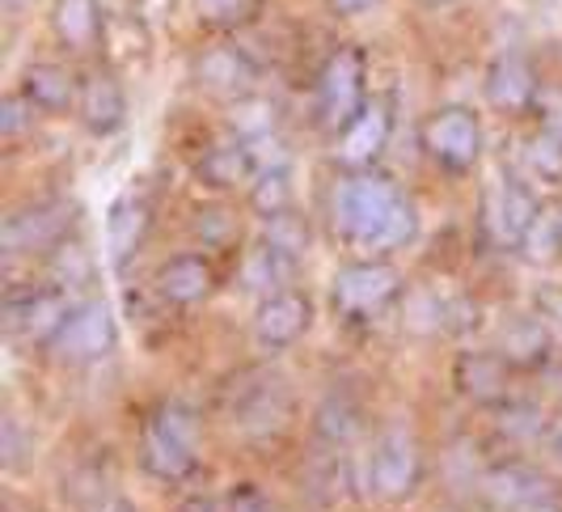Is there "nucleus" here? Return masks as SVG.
I'll return each mask as SVG.
<instances>
[{"label": "nucleus", "instance_id": "nucleus-3", "mask_svg": "<svg viewBox=\"0 0 562 512\" xmlns=\"http://www.w3.org/2000/svg\"><path fill=\"white\" fill-rule=\"evenodd\" d=\"M423 153L449 174H470L482 157V119L461 102H445L423 119Z\"/></svg>", "mask_w": 562, "mask_h": 512}, {"label": "nucleus", "instance_id": "nucleus-6", "mask_svg": "<svg viewBox=\"0 0 562 512\" xmlns=\"http://www.w3.org/2000/svg\"><path fill=\"white\" fill-rule=\"evenodd\" d=\"M368 491L376 496V500H411L423 483V454L419 445H415V436L411 432H385L376 445H372V457H368V475H364Z\"/></svg>", "mask_w": 562, "mask_h": 512}, {"label": "nucleus", "instance_id": "nucleus-31", "mask_svg": "<svg viewBox=\"0 0 562 512\" xmlns=\"http://www.w3.org/2000/svg\"><path fill=\"white\" fill-rule=\"evenodd\" d=\"M52 280L56 288H85L93 280V258L81 246H59L52 255Z\"/></svg>", "mask_w": 562, "mask_h": 512}, {"label": "nucleus", "instance_id": "nucleus-7", "mask_svg": "<svg viewBox=\"0 0 562 512\" xmlns=\"http://www.w3.org/2000/svg\"><path fill=\"white\" fill-rule=\"evenodd\" d=\"M114 343H119V322H114L111 305L81 301L64 318L59 335L52 340V352L64 365H89V360H102L106 352H114Z\"/></svg>", "mask_w": 562, "mask_h": 512}, {"label": "nucleus", "instance_id": "nucleus-15", "mask_svg": "<svg viewBox=\"0 0 562 512\" xmlns=\"http://www.w3.org/2000/svg\"><path fill=\"white\" fill-rule=\"evenodd\" d=\"M541 212L546 208H541V200L533 196L529 182H520V178L507 174L504 182L495 187V212H491V221H495V233H499L504 246L525 251V242H529V233L541 221Z\"/></svg>", "mask_w": 562, "mask_h": 512}, {"label": "nucleus", "instance_id": "nucleus-23", "mask_svg": "<svg viewBox=\"0 0 562 512\" xmlns=\"http://www.w3.org/2000/svg\"><path fill=\"white\" fill-rule=\"evenodd\" d=\"M292 271H296V255H288L280 242H271V237H262L250 255H246V263H241V280H246V288L267 292V297L280 292V288H288Z\"/></svg>", "mask_w": 562, "mask_h": 512}, {"label": "nucleus", "instance_id": "nucleus-40", "mask_svg": "<svg viewBox=\"0 0 562 512\" xmlns=\"http://www.w3.org/2000/svg\"><path fill=\"white\" fill-rule=\"evenodd\" d=\"M102 512H136V509H132L127 500H111V504H106V509H102Z\"/></svg>", "mask_w": 562, "mask_h": 512}, {"label": "nucleus", "instance_id": "nucleus-10", "mask_svg": "<svg viewBox=\"0 0 562 512\" xmlns=\"http://www.w3.org/2000/svg\"><path fill=\"white\" fill-rule=\"evenodd\" d=\"M191 77H195L199 89H207L216 98H228V102L258 93V64L241 47H228V43L199 52L195 64H191Z\"/></svg>", "mask_w": 562, "mask_h": 512}, {"label": "nucleus", "instance_id": "nucleus-28", "mask_svg": "<svg viewBox=\"0 0 562 512\" xmlns=\"http://www.w3.org/2000/svg\"><path fill=\"white\" fill-rule=\"evenodd\" d=\"M233 132L241 136V141H267L271 132H276V107L262 98V93H250V98H237L233 102Z\"/></svg>", "mask_w": 562, "mask_h": 512}, {"label": "nucleus", "instance_id": "nucleus-27", "mask_svg": "<svg viewBox=\"0 0 562 512\" xmlns=\"http://www.w3.org/2000/svg\"><path fill=\"white\" fill-rule=\"evenodd\" d=\"M520 166H525V174H529L533 182H541V187L562 182V141L550 136L546 127L533 132V136H525V141H520Z\"/></svg>", "mask_w": 562, "mask_h": 512}, {"label": "nucleus", "instance_id": "nucleus-14", "mask_svg": "<svg viewBox=\"0 0 562 512\" xmlns=\"http://www.w3.org/2000/svg\"><path fill=\"white\" fill-rule=\"evenodd\" d=\"M77 114H81L85 132L89 136H114V132H123V123H127V93L123 86L114 81V73H89L81 81V98H77Z\"/></svg>", "mask_w": 562, "mask_h": 512}, {"label": "nucleus", "instance_id": "nucleus-43", "mask_svg": "<svg viewBox=\"0 0 562 512\" xmlns=\"http://www.w3.org/2000/svg\"><path fill=\"white\" fill-rule=\"evenodd\" d=\"M22 4H26V0H4V9H22Z\"/></svg>", "mask_w": 562, "mask_h": 512}, {"label": "nucleus", "instance_id": "nucleus-30", "mask_svg": "<svg viewBox=\"0 0 562 512\" xmlns=\"http://www.w3.org/2000/svg\"><path fill=\"white\" fill-rule=\"evenodd\" d=\"M34 119H38V107L30 102L22 89H13V93H4V102H0V136L13 144L22 141L26 132H34Z\"/></svg>", "mask_w": 562, "mask_h": 512}, {"label": "nucleus", "instance_id": "nucleus-12", "mask_svg": "<svg viewBox=\"0 0 562 512\" xmlns=\"http://www.w3.org/2000/svg\"><path fill=\"white\" fill-rule=\"evenodd\" d=\"M68 313H72V305L64 301L59 288H30V292H13V297L4 301V322H9V331L30 343L56 340Z\"/></svg>", "mask_w": 562, "mask_h": 512}, {"label": "nucleus", "instance_id": "nucleus-36", "mask_svg": "<svg viewBox=\"0 0 562 512\" xmlns=\"http://www.w3.org/2000/svg\"><path fill=\"white\" fill-rule=\"evenodd\" d=\"M533 111L541 114V127L562 141V89H541V98H537Z\"/></svg>", "mask_w": 562, "mask_h": 512}, {"label": "nucleus", "instance_id": "nucleus-21", "mask_svg": "<svg viewBox=\"0 0 562 512\" xmlns=\"http://www.w3.org/2000/svg\"><path fill=\"white\" fill-rule=\"evenodd\" d=\"M18 89L38 107V114H64L68 107H77V98H81L77 77L64 64H43V59L30 64L26 73H22Z\"/></svg>", "mask_w": 562, "mask_h": 512}, {"label": "nucleus", "instance_id": "nucleus-33", "mask_svg": "<svg viewBox=\"0 0 562 512\" xmlns=\"http://www.w3.org/2000/svg\"><path fill=\"white\" fill-rule=\"evenodd\" d=\"M199 4V18L207 22V26H221V30H233L241 26V22H250L254 9H258V0H195Z\"/></svg>", "mask_w": 562, "mask_h": 512}, {"label": "nucleus", "instance_id": "nucleus-18", "mask_svg": "<svg viewBox=\"0 0 562 512\" xmlns=\"http://www.w3.org/2000/svg\"><path fill=\"white\" fill-rule=\"evenodd\" d=\"M216 288V271L203 255H173L157 267V292L169 305H199Z\"/></svg>", "mask_w": 562, "mask_h": 512}, {"label": "nucleus", "instance_id": "nucleus-42", "mask_svg": "<svg viewBox=\"0 0 562 512\" xmlns=\"http://www.w3.org/2000/svg\"><path fill=\"white\" fill-rule=\"evenodd\" d=\"M427 9H445V4H457V0H423Z\"/></svg>", "mask_w": 562, "mask_h": 512}, {"label": "nucleus", "instance_id": "nucleus-41", "mask_svg": "<svg viewBox=\"0 0 562 512\" xmlns=\"http://www.w3.org/2000/svg\"><path fill=\"white\" fill-rule=\"evenodd\" d=\"M525 512H562L559 500H546V504H537V509H525Z\"/></svg>", "mask_w": 562, "mask_h": 512}, {"label": "nucleus", "instance_id": "nucleus-22", "mask_svg": "<svg viewBox=\"0 0 562 512\" xmlns=\"http://www.w3.org/2000/svg\"><path fill=\"white\" fill-rule=\"evenodd\" d=\"M452 381L465 399L474 402H499L507 390V360L504 356H482V352H465L452 365Z\"/></svg>", "mask_w": 562, "mask_h": 512}, {"label": "nucleus", "instance_id": "nucleus-38", "mask_svg": "<svg viewBox=\"0 0 562 512\" xmlns=\"http://www.w3.org/2000/svg\"><path fill=\"white\" fill-rule=\"evenodd\" d=\"M385 0H326V9L335 13V18H364L372 9H381Z\"/></svg>", "mask_w": 562, "mask_h": 512}, {"label": "nucleus", "instance_id": "nucleus-24", "mask_svg": "<svg viewBox=\"0 0 562 512\" xmlns=\"http://www.w3.org/2000/svg\"><path fill=\"white\" fill-rule=\"evenodd\" d=\"M550 347L554 343H550V331L541 318H516L499 340V356L516 369H541L550 360Z\"/></svg>", "mask_w": 562, "mask_h": 512}, {"label": "nucleus", "instance_id": "nucleus-16", "mask_svg": "<svg viewBox=\"0 0 562 512\" xmlns=\"http://www.w3.org/2000/svg\"><path fill=\"white\" fill-rule=\"evenodd\" d=\"M482 491H486L491 504H499V509H507V512H525V509L546 504V500H559V496H554V483H550L541 470L520 466V461L495 466V470L482 479Z\"/></svg>", "mask_w": 562, "mask_h": 512}, {"label": "nucleus", "instance_id": "nucleus-26", "mask_svg": "<svg viewBox=\"0 0 562 512\" xmlns=\"http://www.w3.org/2000/svg\"><path fill=\"white\" fill-rule=\"evenodd\" d=\"M292 170L288 166H267V170L254 174V187H250V208L262 216V221H276L283 212H292Z\"/></svg>", "mask_w": 562, "mask_h": 512}, {"label": "nucleus", "instance_id": "nucleus-35", "mask_svg": "<svg viewBox=\"0 0 562 512\" xmlns=\"http://www.w3.org/2000/svg\"><path fill=\"white\" fill-rule=\"evenodd\" d=\"M504 432L507 436H541L546 432V415L537 407H507L504 411Z\"/></svg>", "mask_w": 562, "mask_h": 512}, {"label": "nucleus", "instance_id": "nucleus-29", "mask_svg": "<svg viewBox=\"0 0 562 512\" xmlns=\"http://www.w3.org/2000/svg\"><path fill=\"white\" fill-rule=\"evenodd\" d=\"M317 432L326 441L342 445V441H351L360 432V411L342 399V394H330V399L322 402V411H317Z\"/></svg>", "mask_w": 562, "mask_h": 512}, {"label": "nucleus", "instance_id": "nucleus-4", "mask_svg": "<svg viewBox=\"0 0 562 512\" xmlns=\"http://www.w3.org/2000/svg\"><path fill=\"white\" fill-rule=\"evenodd\" d=\"M313 98H317V119H322V127L338 136V132L368 107L364 56H360L356 47H338L335 56L322 64Z\"/></svg>", "mask_w": 562, "mask_h": 512}, {"label": "nucleus", "instance_id": "nucleus-19", "mask_svg": "<svg viewBox=\"0 0 562 512\" xmlns=\"http://www.w3.org/2000/svg\"><path fill=\"white\" fill-rule=\"evenodd\" d=\"M148 225H153V208L144 196H119L111 203V212H106V255H111L114 267H123L140 251Z\"/></svg>", "mask_w": 562, "mask_h": 512}, {"label": "nucleus", "instance_id": "nucleus-2", "mask_svg": "<svg viewBox=\"0 0 562 512\" xmlns=\"http://www.w3.org/2000/svg\"><path fill=\"white\" fill-rule=\"evenodd\" d=\"M140 466L161 483H182L199 466V420L191 407L166 402L153 411L140 436Z\"/></svg>", "mask_w": 562, "mask_h": 512}, {"label": "nucleus", "instance_id": "nucleus-39", "mask_svg": "<svg viewBox=\"0 0 562 512\" xmlns=\"http://www.w3.org/2000/svg\"><path fill=\"white\" fill-rule=\"evenodd\" d=\"M550 454L562 461V424L559 427H550Z\"/></svg>", "mask_w": 562, "mask_h": 512}, {"label": "nucleus", "instance_id": "nucleus-20", "mask_svg": "<svg viewBox=\"0 0 562 512\" xmlns=\"http://www.w3.org/2000/svg\"><path fill=\"white\" fill-rule=\"evenodd\" d=\"M106 30L102 0H52V34L68 52H98Z\"/></svg>", "mask_w": 562, "mask_h": 512}, {"label": "nucleus", "instance_id": "nucleus-34", "mask_svg": "<svg viewBox=\"0 0 562 512\" xmlns=\"http://www.w3.org/2000/svg\"><path fill=\"white\" fill-rule=\"evenodd\" d=\"M191 229L203 237V246H225L228 237H233V212H225V208H199Z\"/></svg>", "mask_w": 562, "mask_h": 512}, {"label": "nucleus", "instance_id": "nucleus-9", "mask_svg": "<svg viewBox=\"0 0 562 512\" xmlns=\"http://www.w3.org/2000/svg\"><path fill=\"white\" fill-rule=\"evenodd\" d=\"M541 77L529 59L520 52H504V56L491 59L486 77H482V98L495 107L499 114H525L537 107L541 98Z\"/></svg>", "mask_w": 562, "mask_h": 512}, {"label": "nucleus", "instance_id": "nucleus-8", "mask_svg": "<svg viewBox=\"0 0 562 512\" xmlns=\"http://www.w3.org/2000/svg\"><path fill=\"white\" fill-rule=\"evenodd\" d=\"M335 305L351 318H368V313H381L397 292H402V276L385 258H360V263H347L335 276Z\"/></svg>", "mask_w": 562, "mask_h": 512}, {"label": "nucleus", "instance_id": "nucleus-32", "mask_svg": "<svg viewBox=\"0 0 562 512\" xmlns=\"http://www.w3.org/2000/svg\"><path fill=\"white\" fill-rule=\"evenodd\" d=\"M525 251H529L533 258H559L562 255V203L559 208H550V212H541V221H537V229L529 233Z\"/></svg>", "mask_w": 562, "mask_h": 512}, {"label": "nucleus", "instance_id": "nucleus-11", "mask_svg": "<svg viewBox=\"0 0 562 512\" xmlns=\"http://www.w3.org/2000/svg\"><path fill=\"white\" fill-rule=\"evenodd\" d=\"M390 136H394V114L381 98H372L364 111L338 132L335 157L347 170H372V162L385 153Z\"/></svg>", "mask_w": 562, "mask_h": 512}, {"label": "nucleus", "instance_id": "nucleus-17", "mask_svg": "<svg viewBox=\"0 0 562 512\" xmlns=\"http://www.w3.org/2000/svg\"><path fill=\"white\" fill-rule=\"evenodd\" d=\"M254 174L258 170H254L250 141H241V136L212 144V148L195 162V178L207 187V191H237V187L254 182Z\"/></svg>", "mask_w": 562, "mask_h": 512}, {"label": "nucleus", "instance_id": "nucleus-1", "mask_svg": "<svg viewBox=\"0 0 562 512\" xmlns=\"http://www.w3.org/2000/svg\"><path fill=\"white\" fill-rule=\"evenodd\" d=\"M330 216L342 242H351L360 255H390L419 229L415 203L397 191L394 178L376 170L347 174L330 196Z\"/></svg>", "mask_w": 562, "mask_h": 512}, {"label": "nucleus", "instance_id": "nucleus-13", "mask_svg": "<svg viewBox=\"0 0 562 512\" xmlns=\"http://www.w3.org/2000/svg\"><path fill=\"white\" fill-rule=\"evenodd\" d=\"M310 322H313L310 297H301L292 288H280V292L262 297V305L254 313V340H258V347H267V352H283V347H292V343L310 331Z\"/></svg>", "mask_w": 562, "mask_h": 512}, {"label": "nucleus", "instance_id": "nucleus-5", "mask_svg": "<svg viewBox=\"0 0 562 512\" xmlns=\"http://www.w3.org/2000/svg\"><path fill=\"white\" fill-rule=\"evenodd\" d=\"M72 216H77V203L68 200L26 203V208H18V212L4 216V225H0V251L13 258L59 251L64 237L72 233Z\"/></svg>", "mask_w": 562, "mask_h": 512}, {"label": "nucleus", "instance_id": "nucleus-37", "mask_svg": "<svg viewBox=\"0 0 562 512\" xmlns=\"http://www.w3.org/2000/svg\"><path fill=\"white\" fill-rule=\"evenodd\" d=\"M228 512H276V504L258 491V487H250V483H241V487H233L228 491V504H225Z\"/></svg>", "mask_w": 562, "mask_h": 512}, {"label": "nucleus", "instance_id": "nucleus-25", "mask_svg": "<svg viewBox=\"0 0 562 512\" xmlns=\"http://www.w3.org/2000/svg\"><path fill=\"white\" fill-rule=\"evenodd\" d=\"M288 411H292V402L283 394V386H271V381H262L258 390H246L241 402H237V424L254 432V436H267V432H280L288 424Z\"/></svg>", "mask_w": 562, "mask_h": 512}]
</instances>
